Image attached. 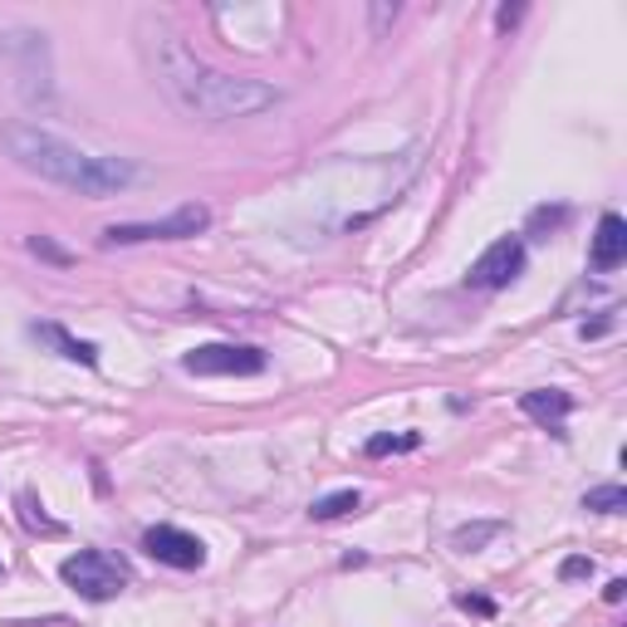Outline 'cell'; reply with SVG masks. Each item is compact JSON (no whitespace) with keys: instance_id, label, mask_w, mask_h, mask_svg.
I'll list each match as a JSON object with an SVG mask.
<instances>
[{"instance_id":"6da1fadb","label":"cell","mask_w":627,"mask_h":627,"mask_svg":"<svg viewBox=\"0 0 627 627\" xmlns=\"http://www.w3.org/2000/svg\"><path fill=\"white\" fill-rule=\"evenodd\" d=\"M142 55H148L157 89H162L182 113H192V118L240 123V118H255V113H265L280 103V89H270L265 79L212 69L172 25H162V20H148V25H142Z\"/></svg>"},{"instance_id":"7a4b0ae2","label":"cell","mask_w":627,"mask_h":627,"mask_svg":"<svg viewBox=\"0 0 627 627\" xmlns=\"http://www.w3.org/2000/svg\"><path fill=\"white\" fill-rule=\"evenodd\" d=\"M0 148L15 157L25 172L45 176L55 186H69L79 196H113L123 186L138 182V167L123 157H99L65 142L59 133L39 128V123H0Z\"/></svg>"},{"instance_id":"3957f363","label":"cell","mask_w":627,"mask_h":627,"mask_svg":"<svg viewBox=\"0 0 627 627\" xmlns=\"http://www.w3.org/2000/svg\"><path fill=\"white\" fill-rule=\"evenodd\" d=\"M59 579H65L69 589H75L79 598H89V603H109V598H118V593L128 589V569H123L113 554H103V549L69 554V559L59 563Z\"/></svg>"},{"instance_id":"277c9868","label":"cell","mask_w":627,"mask_h":627,"mask_svg":"<svg viewBox=\"0 0 627 627\" xmlns=\"http://www.w3.org/2000/svg\"><path fill=\"white\" fill-rule=\"evenodd\" d=\"M212 226V212L202 202H186L176 206L172 216L162 221H128V226H109L103 231V246H148V240H186V236H202Z\"/></svg>"},{"instance_id":"5b68a950","label":"cell","mask_w":627,"mask_h":627,"mask_svg":"<svg viewBox=\"0 0 627 627\" xmlns=\"http://www.w3.org/2000/svg\"><path fill=\"white\" fill-rule=\"evenodd\" d=\"M182 368L196 378H255L265 373V353L250 343H202L182 358Z\"/></svg>"},{"instance_id":"8992f818","label":"cell","mask_w":627,"mask_h":627,"mask_svg":"<svg viewBox=\"0 0 627 627\" xmlns=\"http://www.w3.org/2000/svg\"><path fill=\"white\" fill-rule=\"evenodd\" d=\"M525 270V240L520 236H505V240H495V246L486 250V255L470 265V275H466V285L470 289H505L510 280Z\"/></svg>"},{"instance_id":"52a82bcc","label":"cell","mask_w":627,"mask_h":627,"mask_svg":"<svg viewBox=\"0 0 627 627\" xmlns=\"http://www.w3.org/2000/svg\"><path fill=\"white\" fill-rule=\"evenodd\" d=\"M142 549H148L157 563H167V569H202L206 563V545L196 535H186V529H176V525L148 529V535H142Z\"/></svg>"},{"instance_id":"ba28073f","label":"cell","mask_w":627,"mask_h":627,"mask_svg":"<svg viewBox=\"0 0 627 627\" xmlns=\"http://www.w3.org/2000/svg\"><path fill=\"white\" fill-rule=\"evenodd\" d=\"M623 260H627V221H623L618 212H608V216H603V221H598V231H593L589 265L608 275V270H618Z\"/></svg>"},{"instance_id":"9c48e42d","label":"cell","mask_w":627,"mask_h":627,"mask_svg":"<svg viewBox=\"0 0 627 627\" xmlns=\"http://www.w3.org/2000/svg\"><path fill=\"white\" fill-rule=\"evenodd\" d=\"M520 412L535 417L539 426H549V432H554V426H559L563 417L573 412V397L559 392V388H539V392H525V397H520Z\"/></svg>"},{"instance_id":"30bf717a","label":"cell","mask_w":627,"mask_h":627,"mask_svg":"<svg viewBox=\"0 0 627 627\" xmlns=\"http://www.w3.org/2000/svg\"><path fill=\"white\" fill-rule=\"evenodd\" d=\"M30 339L49 343V349H59L65 358L83 363V368H93V363H99V349H93V343H83V339H75V333H65L59 323H30Z\"/></svg>"},{"instance_id":"8fae6325","label":"cell","mask_w":627,"mask_h":627,"mask_svg":"<svg viewBox=\"0 0 627 627\" xmlns=\"http://www.w3.org/2000/svg\"><path fill=\"white\" fill-rule=\"evenodd\" d=\"M358 505H363L358 490H333V495L314 500V505H309V520H343V515H353Z\"/></svg>"},{"instance_id":"7c38bea8","label":"cell","mask_w":627,"mask_h":627,"mask_svg":"<svg viewBox=\"0 0 627 627\" xmlns=\"http://www.w3.org/2000/svg\"><path fill=\"white\" fill-rule=\"evenodd\" d=\"M505 535V525L500 520H486V525H461L452 535V549H461V554H476V549H486L490 539H500Z\"/></svg>"},{"instance_id":"4fadbf2b","label":"cell","mask_w":627,"mask_h":627,"mask_svg":"<svg viewBox=\"0 0 627 627\" xmlns=\"http://www.w3.org/2000/svg\"><path fill=\"white\" fill-rule=\"evenodd\" d=\"M583 510H593V515H618V510H627V490L623 486H593L589 495H583Z\"/></svg>"},{"instance_id":"5bb4252c","label":"cell","mask_w":627,"mask_h":627,"mask_svg":"<svg viewBox=\"0 0 627 627\" xmlns=\"http://www.w3.org/2000/svg\"><path fill=\"white\" fill-rule=\"evenodd\" d=\"M417 436H373L368 442V456H388V452H412Z\"/></svg>"},{"instance_id":"9a60e30c","label":"cell","mask_w":627,"mask_h":627,"mask_svg":"<svg viewBox=\"0 0 627 627\" xmlns=\"http://www.w3.org/2000/svg\"><path fill=\"white\" fill-rule=\"evenodd\" d=\"M30 250H35V255H45V260H55V265H69V260H75L69 250H59L49 236H30Z\"/></svg>"},{"instance_id":"2e32d148","label":"cell","mask_w":627,"mask_h":627,"mask_svg":"<svg viewBox=\"0 0 627 627\" xmlns=\"http://www.w3.org/2000/svg\"><path fill=\"white\" fill-rule=\"evenodd\" d=\"M559 579H593V559H563Z\"/></svg>"},{"instance_id":"e0dca14e","label":"cell","mask_w":627,"mask_h":627,"mask_svg":"<svg viewBox=\"0 0 627 627\" xmlns=\"http://www.w3.org/2000/svg\"><path fill=\"white\" fill-rule=\"evenodd\" d=\"M461 608L466 613H480V618H490V613H495V603L480 598V593H461Z\"/></svg>"},{"instance_id":"ac0fdd59","label":"cell","mask_w":627,"mask_h":627,"mask_svg":"<svg viewBox=\"0 0 627 627\" xmlns=\"http://www.w3.org/2000/svg\"><path fill=\"white\" fill-rule=\"evenodd\" d=\"M520 15H525V5H500L495 25H500V30H510V25H515V20H520Z\"/></svg>"},{"instance_id":"d6986e66","label":"cell","mask_w":627,"mask_h":627,"mask_svg":"<svg viewBox=\"0 0 627 627\" xmlns=\"http://www.w3.org/2000/svg\"><path fill=\"white\" fill-rule=\"evenodd\" d=\"M563 221V212H535V231L539 226H559Z\"/></svg>"},{"instance_id":"ffe728a7","label":"cell","mask_w":627,"mask_h":627,"mask_svg":"<svg viewBox=\"0 0 627 627\" xmlns=\"http://www.w3.org/2000/svg\"><path fill=\"white\" fill-rule=\"evenodd\" d=\"M623 589H627V583H623V579H613L608 589H603V598H608V603H623Z\"/></svg>"}]
</instances>
